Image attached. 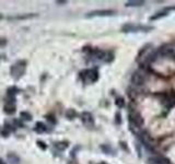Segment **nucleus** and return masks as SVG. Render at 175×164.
<instances>
[{"mask_svg": "<svg viewBox=\"0 0 175 164\" xmlns=\"http://www.w3.org/2000/svg\"><path fill=\"white\" fill-rule=\"evenodd\" d=\"M35 131H37V132H45L46 131V126L43 124V122H37L36 126H35Z\"/></svg>", "mask_w": 175, "mask_h": 164, "instance_id": "obj_13", "label": "nucleus"}, {"mask_svg": "<svg viewBox=\"0 0 175 164\" xmlns=\"http://www.w3.org/2000/svg\"><path fill=\"white\" fill-rule=\"evenodd\" d=\"M36 17V14H24V15H14V17H9V20H22V19H29V18Z\"/></svg>", "mask_w": 175, "mask_h": 164, "instance_id": "obj_10", "label": "nucleus"}, {"mask_svg": "<svg viewBox=\"0 0 175 164\" xmlns=\"http://www.w3.org/2000/svg\"><path fill=\"white\" fill-rule=\"evenodd\" d=\"M0 164H6V163L3 162V160H1V159H0Z\"/></svg>", "mask_w": 175, "mask_h": 164, "instance_id": "obj_19", "label": "nucleus"}, {"mask_svg": "<svg viewBox=\"0 0 175 164\" xmlns=\"http://www.w3.org/2000/svg\"><path fill=\"white\" fill-rule=\"evenodd\" d=\"M129 120H130V122H131V126L137 127V128L140 127V126H142V124H143L142 117L139 115V113L133 112V111L129 112Z\"/></svg>", "mask_w": 175, "mask_h": 164, "instance_id": "obj_2", "label": "nucleus"}, {"mask_svg": "<svg viewBox=\"0 0 175 164\" xmlns=\"http://www.w3.org/2000/svg\"><path fill=\"white\" fill-rule=\"evenodd\" d=\"M25 71V65L24 64H15L13 65L11 67V69H10V72H11V75L13 77L14 79H19L21 75L24 73Z\"/></svg>", "mask_w": 175, "mask_h": 164, "instance_id": "obj_3", "label": "nucleus"}, {"mask_svg": "<svg viewBox=\"0 0 175 164\" xmlns=\"http://www.w3.org/2000/svg\"><path fill=\"white\" fill-rule=\"evenodd\" d=\"M152 26H142V25H133V24H126L123 26L124 32H145V31L152 30Z\"/></svg>", "mask_w": 175, "mask_h": 164, "instance_id": "obj_4", "label": "nucleus"}, {"mask_svg": "<svg viewBox=\"0 0 175 164\" xmlns=\"http://www.w3.org/2000/svg\"><path fill=\"white\" fill-rule=\"evenodd\" d=\"M113 14H114V11H112V10H96V11L90 12L86 17H109V15H113Z\"/></svg>", "mask_w": 175, "mask_h": 164, "instance_id": "obj_5", "label": "nucleus"}, {"mask_svg": "<svg viewBox=\"0 0 175 164\" xmlns=\"http://www.w3.org/2000/svg\"><path fill=\"white\" fill-rule=\"evenodd\" d=\"M81 77H82L83 81H86V82L93 83V82H95V81L97 80V78H99V73H97V71L94 69L84 70L83 72L81 73Z\"/></svg>", "mask_w": 175, "mask_h": 164, "instance_id": "obj_1", "label": "nucleus"}, {"mask_svg": "<svg viewBox=\"0 0 175 164\" xmlns=\"http://www.w3.org/2000/svg\"><path fill=\"white\" fill-rule=\"evenodd\" d=\"M5 112H6L7 114H13L14 112H15V106L11 105V103L6 104L5 105Z\"/></svg>", "mask_w": 175, "mask_h": 164, "instance_id": "obj_12", "label": "nucleus"}, {"mask_svg": "<svg viewBox=\"0 0 175 164\" xmlns=\"http://www.w3.org/2000/svg\"><path fill=\"white\" fill-rule=\"evenodd\" d=\"M102 164H105V163H102Z\"/></svg>", "mask_w": 175, "mask_h": 164, "instance_id": "obj_20", "label": "nucleus"}, {"mask_svg": "<svg viewBox=\"0 0 175 164\" xmlns=\"http://www.w3.org/2000/svg\"><path fill=\"white\" fill-rule=\"evenodd\" d=\"M142 5H145V1H128L126 2L127 7H140Z\"/></svg>", "mask_w": 175, "mask_h": 164, "instance_id": "obj_14", "label": "nucleus"}, {"mask_svg": "<svg viewBox=\"0 0 175 164\" xmlns=\"http://www.w3.org/2000/svg\"><path fill=\"white\" fill-rule=\"evenodd\" d=\"M8 160L10 161L11 164H19L20 162V159L17 154H14V153H11V154H9L8 156Z\"/></svg>", "mask_w": 175, "mask_h": 164, "instance_id": "obj_11", "label": "nucleus"}, {"mask_svg": "<svg viewBox=\"0 0 175 164\" xmlns=\"http://www.w3.org/2000/svg\"><path fill=\"white\" fill-rule=\"evenodd\" d=\"M167 14V12H164V11L159 12L158 14H156V15H153V17H151V18H150V20H156V19H160V18H162V17H165Z\"/></svg>", "mask_w": 175, "mask_h": 164, "instance_id": "obj_15", "label": "nucleus"}, {"mask_svg": "<svg viewBox=\"0 0 175 164\" xmlns=\"http://www.w3.org/2000/svg\"><path fill=\"white\" fill-rule=\"evenodd\" d=\"M149 164H171L169 160L162 156H154L149 160Z\"/></svg>", "mask_w": 175, "mask_h": 164, "instance_id": "obj_8", "label": "nucleus"}, {"mask_svg": "<svg viewBox=\"0 0 175 164\" xmlns=\"http://www.w3.org/2000/svg\"><path fill=\"white\" fill-rule=\"evenodd\" d=\"M7 44V41L5 38H0V46H2V45H6Z\"/></svg>", "mask_w": 175, "mask_h": 164, "instance_id": "obj_18", "label": "nucleus"}, {"mask_svg": "<svg viewBox=\"0 0 175 164\" xmlns=\"http://www.w3.org/2000/svg\"><path fill=\"white\" fill-rule=\"evenodd\" d=\"M21 116H22L23 119H25V120H31V119H32V116H31V114H29V113H25V112L21 113Z\"/></svg>", "mask_w": 175, "mask_h": 164, "instance_id": "obj_16", "label": "nucleus"}, {"mask_svg": "<svg viewBox=\"0 0 175 164\" xmlns=\"http://www.w3.org/2000/svg\"><path fill=\"white\" fill-rule=\"evenodd\" d=\"M131 82L135 85H142L145 83V78L140 72H133V75H131Z\"/></svg>", "mask_w": 175, "mask_h": 164, "instance_id": "obj_7", "label": "nucleus"}, {"mask_svg": "<svg viewBox=\"0 0 175 164\" xmlns=\"http://www.w3.org/2000/svg\"><path fill=\"white\" fill-rule=\"evenodd\" d=\"M81 119H82V122H83L84 125L88 126V127H92V126L94 125L93 116H92L90 113H88V112L82 113V115H81Z\"/></svg>", "mask_w": 175, "mask_h": 164, "instance_id": "obj_6", "label": "nucleus"}, {"mask_svg": "<svg viewBox=\"0 0 175 164\" xmlns=\"http://www.w3.org/2000/svg\"><path fill=\"white\" fill-rule=\"evenodd\" d=\"M161 54L164 56H172L174 55V49L172 47H162L161 48Z\"/></svg>", "mask_w": 175, "mask_h": 164, "instance_id": "obj_9", "label": "nucleus"}, {"mask_svg": "<svg viewBox=\"0 0 175 164\" xmlns=\"http://www.w3.org/2000/svg\"><path fill=\"white\" fill-rule=\"evenodd\" d=\"M73 116H76V112L75 111H72V109H69V111L67 112V117H68V118H70V119H71Z\"/></svg>", "mask_w": 175, "mask_h": 164, "instance_id": "obj_17", "label": "nucleus"}]
</instances>
